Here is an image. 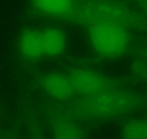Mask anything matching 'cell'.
<instances>
[{
    "label": "cell",
    "mask_w": 147,
    "mask_h": 139,
    "mask_svg": "<svg viewBox=\"0 0 147 139\" xmlns=\"http://www.w3.org/2000/svg\"><path fill=\"white\" fill-rule=\"evenodd\" d=\"M69 78L77 96H87L120 88L119 83L95 70L78 67L71 70Z\"/></svg>",
    "instance_id": "4"
},
{
    "label": "cell",
    "mask_w": 147,
    "mask_h": 139,
    "mask_svg": "<svg viewBox=\"0 0 147 139\" xmlns=\"http://www.w3.org/2000/svg\"><path fill=\"white\" fill-rule=\"evenodd\" d=\"M71 20L86 26L96 22H113L125 25L129 29L146 28L143 16L113 0L79 1Z\"/></svg>",
    "instance_id": "2"
},
{
    "label": "cell",
    "mask_w": 147,
    "mask_h": 139,
    "mask_svg": "<svg viewBox=\"0 0 147 139\" xmlns=\"http://www.w3.org/2000/svg\"><path fill=\"white\" fill-rule=\"evenodd\" d=\"M121 139H147V116L133 118L120 129Z\"/></svg>",
    "instance_id": "9"
},
{
    "label": "cell",
    "mask_w": 147,
    "mask_h": 139,
    "mask_svg": "<svg viewBox=\"0 0 147 139\" xmlns=\"http://www.w3.org/2000/svg\"><path fill=\"white\" fill-rule=\"evenodd\" d=\"M0 139H16L13 136H10V135H7V136H3V137L0 138Z\"/></svg>",
    "instance_id": "12"
},
{
    "label": "cell",
    "mask_w": 147,
    "mask_h": 139,
    "mask_svg": "<svg viewBox=\"0 0 147 139\" xmlns=\"http://www.w3.org/2000/svg\"><path fill=\"white\" fill-rule=\"evenodd\" d=\"M143 57H144V59L145 60V62L147 63V49L143 53Z\"/></svg>",
    "instance_id": "13"
},
{
    "label": "cell",
    "mask_w": 147,
    "mask_h": 139,
    "mask_svg": "<svg viewBox=\"0 0 147 139\" xmlns=\"http://www.w3.org/2000/svg\"><path fill=\"white\" fill-rule=\"evenodd\" d=\"M31 129V139H46L40 128H38V127H32Z\"/></svg>",
    "instance_id": "11"
},
{
    "label": "cell",
    "mask_w": 147,
    "mask_h": 139,
    "mask_svg": "<svg viewBox=\"0 0 147 139\" xmlns=\"http://www.w3.org/2000/svg\"><path fill=\"white\" fill-rule=\"evenodd\" d=\"M87 40L93 52L100 57L115 59L123 56L131 43L130 29L113 22H100L87 26Z\"/></svg>",
    "instance_id": "3"
},
{
    "label": "cell",
    "mask_w": 147,
    "mask_h": 139,
    "mask_svg": "<svg viewBox=\"0 0 147 139\" xmlns=\"http://www.w3.org/2000/svg\"><path fill=\"white\" fill-rule=\"evenodd\" d=\"M39 86L49 97L56 100L63 102L77 96L68 73H46L39 79Z\"/></svg>",
    "instance_id": "6"
},
{
    "label": "cell",
    "mask_w": 147,
    "mask_h": 139,
    "mask_svg": "<svg viewBox=\"0 0 147 139\" xmlns=\"http://www.w3.org/2000/svg\"><path fill=\"white\" fill-rule=\"evenodd\" d=\"M49 123L53 139H85L81 128L69 116L56 113Z\"/></svg>",
    "instance_id": "8"
},
{
    "label": "cell",
    "mask_w": 147,
    "mask_h": 139,
    "mask_svg": "<svg viewBox=\"0 0 147 139\" xmlns=\"http://www.w3.org/2000/svg\"><path fill=\"white\" fill-rule=\"evenodd\" d=\"M18 55L24 60L38 61L46 58V42L41 27L24 29L16 42Z\"/></svg>",
    "instance_id": "5"
},
{
    "label": "cell",
    "mask_w": 147,
    "mask_h": 139,
    "mask_svg": "<svg viewBox=\"0 0 147 139\" xmlns=\"http://www.w3.org/2000/svg\"><path fill=\"white\" fill-rule=\"evenodd\" d=\"M134 2L140 15L147 20V0H134Z\"/></svg>",
    "instance_id": "10"
},
{
    "label": "cell",
    "mask_w": 147,
    "mask_h": 139,
    "mask_svg": "<svg viewBox=\"0 0 147 139\" xmlns=\"http://www.w3.org/2000/svg\"><path fill=\"white\" fill-rule=\"evenodd\" d=\"M78 0H30L37 12L51 18L71 20L75 12Z\"/></svg>",
    "instance_id": "7"
},
{
    "label": "cell",
    "mask_w": 147,
    "mask_h": 139,
    "mask_svg": "<svg viewBox=\"0 0 147 139\" xmlns=\"http://www.w3.org/2000/svg\"><path fill=\"white\" fill-rule=\"evenodd\" d=\"M146 106V97L120 87L80 96L72 104L71 112L84 120L104 121L128 115Z\"/></svg>",
    "instance_id": "1"
}]
</instances>
